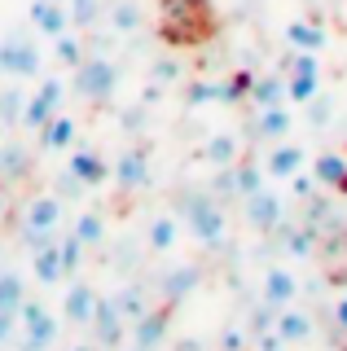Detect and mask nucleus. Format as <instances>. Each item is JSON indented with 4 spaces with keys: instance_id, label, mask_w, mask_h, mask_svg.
<instances>
[{
    "instance_id": "f8f14e48",
    "label": "nucleus",
    "mask_w": 347,
    "mask_h": 351,
    "mask_svg": "<svg viewBox=\"0 0 347 351\" xmlns=\"http://www.w3.org/2000/svg\"><path fill=\"white\" fill-rule=\"evenodd\" d=\"M93 325H97V343L101 347H119L123 343V312L115 307V299H97L93 307Z\"/></svg>"
},
{
    "instance_id": "2f4dec72",
    "label": "nucleus",
    "mask_w": 347,
    "mask_h": 351,
    "mask_svg": "<svg viewBox=\"0 0 347 351\" xmlns=\"http://www.w3.org/2000/svg\"><path fill=\"white\" fill-rule=\"evenodd\" d=\"M312 176H317V180H325V184H339L343 176H347V162L339 158V154H321V158L312 162Z\"/></svg>"
},
{
    "instance_id": "58836bf2",
    "label": "nucleus",
    "mask_w": 347,
    "mask_h": 351,
    "mask_svg": "<svg viewBox=\"0 0 347 351\" xmlns=\"http://www.w3.org/2000/svg\"><path fill=\"white\" fill-rule=\"evenodd\" d=\"M5 211H9V193L0 189V219H5Z\"/></svg>"
},
{
    "instance_id": "c756f323",
    "label": "nucleus",
    "mask_w": 347,
    "mask_h": 351,
    "mask_svg": "<svg viewBox=\"0 0 347 351\" xmlns=\"http://www.w3.org/2000/svg\"><path fill=\"white\" fill-rule=\"evenodd\" d=\"M84 241L80 237H67V241H58V255H62V277H80V263H84Z\"/></svg>"
},
{
    "instance_id": "a211bd4d",
    "label": "nucleus",
    "mask_w": 347,
    "mask_h": 351,
    "mask_svg": "<svg viewBox=\"0 0 347 351\" xmlns=\"http://www.w3.org/2000/svg\"><path fill=\"white\" fill-rule=\"evenodd\" d=\"M295 294H299V285H295V277H290L286 268H268L264 272V303L268 307H290Z\"/></svg>"
},
{
    "instance_id": "473e14b6",
    "label": "nucleus",
    "mask_w": 347,
    "mask_h": 351,
    "mask_svg": "<svg viewBox=\"0 0 347 351\" xmlns=\"http://www.w3.org/2000/svg\"><path fill=\"white\" fill-rule=\"evenodd\" d=\"M193 285H198V268H180V272H171V277H167V285H163V294H167V299L176 303V299H185V294L193 290Z\"/></svg>"
},
{
    "instance_id": "79ce46f5",
    "label": "nucleus",
    "mask_w": 347,
    "mask_h": 351,
    "mask_svg": "<svg viewBox=\"0 0 347 351\" xmlns=\"http://www.w3.org/2000/svg\"><path fill=\"white\" fill-rule=\"evenodd\" d=\"M58 5H67V0H58Z\"/></svg>"
},
{
    "instance_id": "ea45409f",
    "label": "nucleus",
    "mask_w": 347,
    "mask_h": 351,
    "mask_svg": "<svg viewBox=\"0 0 347 351\" xmlns=\"http://www.w3.org/2000/svg\"><path fill=\"white\" fill-rule=\"evenodd\" d=\"M75 351H97V347H75Z\"/></svg>"
},
{
    "instance_id": "423d86ee",
    "label": "nucleus",
    "mask_w": 347,
    "mask_h": 351,
    "mask_svg": "<svg viewBox=\"0 0 347 351\" xmlns=\"http://www.w3.org/2000/svg\"><path fill=\"white\" fill-rule=\"evenodd\" d=\"M58 224H62V197L45 193V197H36V202H27V211H23V233L27 237H45Z\"/></svg>"
},
{
    "instance_id": "0eeeda50",
    "label": "nucleus",
    "mask_w": 347,
    "mask_h": 351,
    "mask_svg": "<svg viewBox=\"0 0 347 351\" xmlns=\"http://www.w3.org/2000/svg\"><path fill=\"white\" fill-rule=\"evenodd\" d=\"M110 180H119V189L123 193H136L149 184V158L145 149H123L119 154V162L110 167Z\"/></svg>"
},
{
    "instance_id": "a878e982",
    "label": "nucleus",
    "mask_w": 347,
    "mask_h": 351,
    "mask_svg": "<svg viewBox=\"0 0 347 351\" xmlns=\"http://www.w3.org/2000/svg\"><path fill=\"white\" fill-rule=\"evenodd\" d=\"M53 58L67 66V71H75L88 53H84V40L75 36V31H62V36H53Z\"/></svg>"
},
{
    "instance_id": "f704fd0d",
    "label": "nucleus",
    "mask_w": 347,
    "mask_h": 351,
    "mask_svg": "<svg viewBox=\"0 0 347 351\" xmlns=\"http://www.w3.org/2000/svg\"><path fill=\"white\" fill-rule=\"evenodd\" d=\"M23 106H27L23 88H9V93H0V123H5V119H23Z\"/></svg>"
},
{
    "instance_id": "c85d7f7f",
    "label": "nucleus",
    "mask_w": 347,
    "mask_h": 351,
    "mask_svg": "<svg viewBox=\"0 0 347 351\" xmlns=\"http://www.w3.org/2000/svg\"><path fill=\"white\" fill-rule=\"evenodd\" d=\"M202 101H233L229 84H220V80H198V84L189 88V106H202Z\"/></svg>"
},
{
    "instance_id": "2eb2a0df",
    "label": "nucleus",
    "mask_w": 347,
    "mask_h": 351,
    "mask_svg": "<svg viewBox=\"0 0 347 351\" xmlns=\"http://www.w3.org/2000/svg\"><path fill=\"white\" fill-rule=\"evenodd\" d=\"M273 329H277V338H281L286 347H295V343H308V338H312V316L295 312V307H277V316H273Z\"/></svg>"
},
{
    "instance_id": "bb28decb",
    "label": "nucleus",
    "mask_w": 347,
    "mask_h": 351,
    "mask_svg": "<svg viewBox=\"0 0 347 351\" xmlns=\"http://www.w3.org/2000/svg\"><path fill=\"white\" fill-rule=\"evenodd\" d=\"M71 237H80L84 246H101V237H106L101 211H80V219H75V228H71Z\"/></svg>"
},
{
    "instance_id": "4be33fe9",
    "label": "nucleus",
    "mask_w": 347,
    "mask_h": 351,
    "mask_svg": "<svg viewBox=\"0 0 347 351\" xmlns=\"http://www.w3.org/2000/svg\"><path fill=\"white\" fill-rule=\"evenodd\" d=\"M180 241V224H176V215H154L149 219V250H158V255H167L171 246Z\"/></svg>"
},
{
    "instance_id": "9b49d317",
    "label": "nucleus",
    "mask_w": 347,
    "mask_h": 351,
    "mask_svg": "<svg viewBox=\"0 0 347 351\" xmlns=\"http://www.w3.org/2000/svg\"><path fill=\"white\" fill-rule=\"evenodd\" d=\"M31 31H36V36H45V40L71 31L67 5H58V0H31Z\"/></svg>"
},
{
    "instance_id": "393cba45",
    "label": "nucleus",
    "mask_w": 347,
    "mask_h": 351,
    "mask_svg": "<svg viewBox=\"0 0 347 351\" xmlns=\"http://www.w3.org/2000/svg\"><path fill=\"white\" fill-rule=\"evenodd\" d=\"M281 80H286V101H312L321 71H295V75H281Z\"/></svg>"
},
{
    "instance_id": "f257e3e1",
    "label": "nucleus",
    "mask_w": 347,
    "mask_h": 351,
    "mask_svg": "<svg viewBox=\"0 0 347 351\" xmlns=\"http://www.w3.org/2000/svg\"><path fill=\"white\" fill-rule=\"evenodd\" d=\"M115 84H119V66L110 58H84L75 66V93L88 97V101H110Z\"/></svg>"
},
{
    "instance_id": "aec40b11",
    "label": "nucleus",
    "mask_w": 347,
    "mask_h": 351,
    "mask_svg": "<svg viewBox=\"0 0 347 351\" xmlns=\"http://www.w3.org/2000/svg\"><path fill=\"white\" fill-rule=\"evenodd\" d=\"M237 154H242V141H237L233 132H220V136H211L207 145H202V162H207V167H233Z\"/></svg>"
},
{
    "instance_id": "412c9836",
    "label": "nucleus",
    "mask_w": 347,
    "mask_h": 351,
    "mask_svg": "<svg viewBox=\"0 0 347 351\" xmlns=\"http://www.w3.org/2000/svg\"><path fill=\"white\" fill-rule=\"evenodd\" d=\"M286 44H290V49H299V53H317L321 44H325V31L317 27V22L299 18V22H290V27H286Z\"/></svg>"
},
{
    "instance_id": "4c0bfd02",
    "label": "nucleus",
    "mask_w": 347,
    "mask_h": 351,
    "mask_svg": "<svg viewBox=\"0 0 347 351\" xmlns=\"http://www.w3.org/2000/svg\"><path fill=\"white\" fill-rule=\"evenodd\" d=\"M334 325H339V329H347V299H339V303H334Z\"/></svg>"
},
{
    "instance_id": "ddd939ff",
    "label": "nucleus",
    "mask_w": 347,
    "mask_h": 351,
    "mask_svg": "<svg viewBox=\"0 0 347 351\" xmlns=\"http://www.w3.org/2000/svg\"><path fill=\"white\" fill-rule=\"evenodd\" d=\"M242 202H246V219H251L255 228H277L281 224V197L268 189V184L255 189L251 197H242Z\"/></svg>"
},
{
    "instance_id": "37998d69",
    "label": "nucleus",
    "mask_w": 347,
    "mask_h": 351,
    "mask_svg": "<svg viewBox=\"0 0 347 351\" xmlns=\"http://www.w3.org/2000/svg\"><path fill=\"white\" fill-rule=\"evenodd\" d=\"M281 351H286V347H281Z\"/></svg>"
},
{
    "instance_id": "dca6fc26",
    "label": "nucleus",
    "mask_w": 347,
    "mask_h": 351,
    "mask_svg": "<svg viewBox=\"0 0 347 351\" xmlns=\"http://www.w3.org/2000/svg\"><path fill=\"white\" fill-rule=\"evenodd\" d=\"M75 136H80V123H75V114H67V110H58V114L40 128V145L45 149H71Z\"/></svg>"
},
{
    "instance_id": "4468645a",
    "label": "nucleus",
    "mask_w": 347,
    "mask_h": 351,
    "mask_svg": "<svg viewBox=\"0 0 347 351\" xmlns=\"http://www.w3.org/2000/svg\"><path fill=\"white\" fill-rule=\"evenodd\" d=\"M163 338H167V312H141L136 321H132V343H136V351H154Z\"/></svg>"
},
{
    "instance_id": "f03ea898",
    "label": "nucleus",
    "mask_w": 347,
    "mask_h": 351,
    "mask_svg": "<svg viewBox=\"0 0 347 351\" xmlns=\"http://www.w3.org/2000/svg\"><path fill=\"white\" fill-rule=\"evenodd\" d=\"M62 97H67V84H62L58 75L40 80V88L27 97V106H23V119H18V123H23L27 132H40V128H45L49 119L62 110Z\"/></svg>"
},
{
    "instance_id": "b1692460",
    "label": "nucleus",
    "mask_w": 347,
    "mask_h": 351,
    "mask_svg": "<svg viewBox=\"0 0 347 351\" xmlns=\"http://www.w3.org/2000/svg\"><path fill=\"white\" fill-rule=\"evenodd\" d=\"M251 106L255 110H264V106H281L286 101V80H281V75H264V80H255L251 84Z\"/></svg>"
},
{
    "instance_id": "1a4fd4ad",
    "label": "nucleus",
    "mask_w": 347,
    "mask_h": 351,
    "mask_svg": "<svg viewBox=\"0 0 347 351\" xmlns=\"http://www.w3.org/2000/svg\"><path fill=\"white\" fill-rule=\"evenodd\" d=\"M303 162H308V154H303V145L277 141V145L264 154V176H277V180H295V176L303 171Z\"/></svg>"
},
{
    "instance_id": "9d476101",
    "label": "nucleus",
    "mask_w": 347,
    "mask_h": 351,
    "mask_svg": "<svg viewBox=\"0 0 347 351\" xmlns=\"http://www.w3.org/2000/svg\"><path fill=\"white\" fill-rule=\"evenodd\" d=\"M97 299H101V294H97V285H88V281L75 277V281L67 285V299H62V316H67L71 325H88Z\"/></svg>"
},
{
    "instance_id": "e433bc0d",
    "label": "nucleus",
    "mask_w": 347,
    "mask_h": 351,
    "mask_svg": "<svg viewBox=\"0 0 347 351\" xmlns=\"http://www.w3.org/2000/svg\"><path fill=\"white\" fill-rule=\"evenodd\" d=\"M308 114H312V123H325V119H330V101H312Z\"/></svg>"
},
{
    "instance_id": "7ed1b4c3",
    "label": "nucleus",
    "mask_w": 347,
    "mask_h": 351,
    "mask_svg": "<svg viewBox=\"0 0 347 351\" xmlns=\"http://www.w3.org/2000/svg\"><path fill=\"white\" fill-rule=\"evenodd\" d=\"M185 219H189L193 237H198L202 246H224V211L215 202H207V197H189Z\"/></svg>"
},
{
    "instance_id": "5701e85b",
    "label": "nucleus",
    "mask_w": 347,
    "mask_h": 351,
    "mask_svg": "<svg viewBox=\"0 0 347 351\" xmlns=\"http://www.w3.org/2000/svg\"><path fill=\"white\" fill-rule=\"evenodd\" d=\"M106 22H110L115 36H132V31L141 27V5L136 0H115V5L106 9Z\"/></svg>"
},
{
    "instance_id": "20e7f679",
    "label": "nucleus",
    "mask_w": 347,
    "mask_h": 351,
    "mask_svg": "<svg viewBox=\"0 0 347 351\" xmlns=\"http://www.w3.org/2000/svg\"><path fill=\"white\" fill-rule=\"evenodd\" d=\"M18 316H23V329H27L23 351H49L53 343H58V321L49 316L45 303H27V299H23Z\"/></svg>"
},
{
    "instance_id": "c9c22d12",
    "label": "nucleus",
    "mask_w": 347,
    "mask_h": 351,
    "mask_svg": "<svg viewBox=\"0 0 347 351\" xmlns=\"http://www.w3.org/2000/svg\"><path fill=\"white\" fill-rule=\"evenodd\" d=\"M154 80H158V84H176V80H180V66H176V62H167V58L154 62Z\"/></svg>"
},
{
    "instance_id": "a19ab883",
    "label": "nucleus",
    "mask_w": 347,
    "mask_h": 351,
    "mask_svg": "<svg viewBox=\"0 0 347 351\" xmlns=\"http://www.w3.org/2000/svg\"><path fill=\"white\" fill-rule=\"evenodd\" d=\"M0 141H5V123H0Z\"/></svg>"
},
{
    "instance_id": "6e6552de",
    "label": "nucleus",
    "mask_w": 347,
    "mask_h": 351,
    "mask_svg": "<svg viewBox=\"0 0 347 351\" xmlns=\"http://www.w3.org/2000/svg\"><path fill=\"white\" fill-rule=\"evenodd\" d=\"M67 171H71L80 184H106V180H110V162H106L97 149H84V145H71Z\"/></svg>"
},
{
    "instance_id": "f3484780",
    "label": "nucleus",
    "mask_w": 347,
    "mask_h": 351,
    "mask_svg": "<svg viewBox=\"0 0 347 351\" xmlns=\"http://www.w3.org/2000/svg\"><path fill=\"white\" fill-rule=\"evenodd\" d=\"M31 272H36V281H40V285L62 281V255H58V241H40V246H31Z\"/></svg>"
},
{
    "instance_id": "7c9ffc66",
    "label": "nucleus",
    "mask_w": 347,
    "mask_h": 351,
    "mask_svg": "<svg viewBox=\"0 0 347 351\" xmlns=\"http://www.w3.org/2000/svg\"><path fill=\"white\" fill-rule=\"evenodd\" d=\"M23 277H14V272H0V312H18L23 307Z\"/></svg>"
},
{
    "instance_id": "72a5a7b5",
    "label": "nucleus",
    "mask_w": 347,
    "mask_h": 351,
    "mask_svg": "<svg viewBox=\"0 0 347 351\" xmlns=\"http://www.w3.org/2000/svg\"><path fill=\"white\" fill-rule=\"evenodd\" d=\"M255 189H264V171H259V167H233V193L251 197Z\"/></svg>"
},
{
    "instance_id": "cd10ccee",
    "label": "nucleus",
    "mask_w": 347,
    "mask_h": 351,
    "mask_svg": "<svg viewBox=\"0 0 347 351\" xmlns=\"http://www.w3.org/2000/svg\"><path fill=\"white\" fill-rule=\"evenodd\" d=\"M67 18H71V31H88L101 18V0H67Z\"/></svg>"
},
{
    "instance_id": "39448f33",
    "label": "nucleus",
    "mask_w": 347,
    "mask_h": 351,
    "mask_svg": "<svg viewBox=\"0 0 347 351\" xmlns=\"http://www.w3.org/2000/svg\"><path fill=\"white\" fill-rule=\"evenodd\" d=\"M5 71L14 80H36L40 75V49L27 36H5Z\"/></svg>"
},
{
    "instance_id": "6ab92c4d",
    "label": "nucleus",
    "mask_w": 347,
    "mask_h": 351,
    "mask_svg": "<svg viewBox=\"0 0 347 351\" xmlns=\"http://www.w3.org/2000/svg\"><path fill=\"white\" fill-rule=\"evenodd\" d=\"M290 128H295V119H290V110H286V106H264V110H255V132H259V136H268V141H286V136H290Z\"/></svg>"
}]
</instances>
